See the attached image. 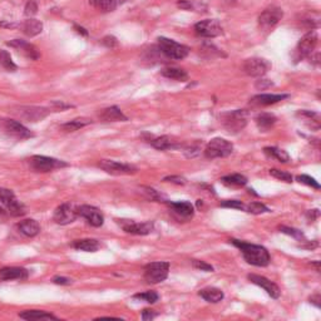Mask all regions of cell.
<instances>
[{
	"mask_svg": "<svg viewBox=\"0 0 321 321\" xmlns=\"http://www.w3.org/2000/svg\"><path fill=\"white\" fill-rule=\"evenodd\" d=\"M230 241H231L232 245H235L241 250V254H242L243 258H245L246 262L250 263V265L257 266V268H265V266L269 265L270 261H271L269 251L263 246L254 245V243L236 240V238H232Z\"/></svg>",
	"mask_w": 321,
	"mask_h": 321,
	"instance_id": "6da1fadb",
	"label": "cell"
},
{
	"mask_svg": "<svg viewBox=\"0 0 321 321\" xmlns=\"http://www.w3.org/2000/svg\"><path fill=\"white\" fill-rule=\"evenodd\" d=\"M247 121H249V113L245 109H236L221 115V123L223 128L234 135L245 128Z\"/></svg>",
	"mask_w": 321,
	"mask_h": 321,
	"instance_id": "7a4b0ae2",
	"label": "cell"
},
{
	"mask_svg": "<svg viewBox=\"0 0 321 321\" xmlns=\"http://www.w3.org/2000/svg\"><path fill=\"white\" fill-rule=\"evenodd\" d=\"M158 50L162 54H164L167 58L176 59V61L184 59L190 53L188 47L177 43V42L172 41V39L164 38V36L158 38Z\"/></svg>",
	"mask_w": 321,
	"mask_h": 321,
	"instance_id": "3957f363",
	"label": "cell"
},
{
	"mask_svg": "<svg viewBox=\"0 0 321 321\" xmlns=\"http://www.w3.org/2000/svg\"><path fill=\"white\" fill-rule=\"evenodd\" d=\"M234 152V144L225 138H214L207 143L204 148V157L209 160L229 157Z\"/></svg>",
	"mask_w": 321,
	"mask_h": 321,
	"instance_id": "277c9868",
	"label": "cell"
},
{
	"mask_svg": "<svg viewBox=\"0 0 321 321\" xmlns=\"http://www.w3.org/2000/svg\"><path fill=\"white\" fill-rule=\"evenodd\" d=\"M29 163L33 171L41 173L52 172L54 169L64 168V167L69 166L67 162L53 157H47V156H33L29 160Z\"/></svg>",
	"mask_w": 321,
	"mask_h": 321,
	"instance_id": "5b68a950",
	"label": "cell"
},
{
	"mask_svg": "<svg viewBox=\"0 0 321 321\" xmlns=\"http://www.w3.org/2000/svg\"><path fill=\"white\" fill-rule=\"evenodd\" d=\"M0 203L3 204L5 211H7L10 216H13V217L24 216L25 212H27L25 211V207L23 206V203H21L16 200L14 192L9 188L0 187Z\"/></svg>",
	"mask_w": 321,
	"mask_h": 321,
	"instance_id": "8992f818",
	"label": "cell"
},
{
	"mask_svg": "<svg viewBox=\"0 0 321 321\" xmlns=\"http://www.w3.org/2000/svg\"><path fill=\"white\" fill-rule=\"evenodd\" d=\"M169 263L166 261L150 262L144 266V280L148 284L163 282L168 277Z\"/></svg>",
	"mask_w": 321,
	"mask_h": 321,
	"instance_id": "52a82bcc",
	"label": "cell"
},
{
	"mask_svg": "<svg viewBox=\"0 0 321 321\" xmlns=\"http://www.w3.org/2000/svg\"><path fill=\"white\" fill-rule=\"evenodd\" d=\"M317 41H319V36H317V33L314 32V30L305 34L300 39L299 44H297L296 49H295V59H296V62L310 56L315 50V48H316Z\"/></svg>",
	"mask_w": 321,
	"mask_h": 321,
	"instance_id": "ba28073f",
	"label": "cell"
},
{
	"mask_svg": "<svg viewBox=\"0 0 321 321\" xmlns=\"http://www.w3.org/2000/svg\"><path fill=\"white\" fill-rule=\"evenodd\" d=\"M78 217V207H75L72 203H62L54 211L53 220L58 225L65 226L74 222Z\"/></svg>",
	"mask_w": 321,
	"mask_h": 321,
	"instance_id": "9c48e42d",
	"label": "cell"
},
{
	"mask_svg": "<svg viewBox=\"0 0 321 321\" xmlns=\"http://www.w3.org/2000/svg\"><path fill=\"white\" fill-rule=\"evenodd\" d=\"M98 167L103 169L104 172L110 173L115 176H122V175H135L137 173V167L132 166L128 163H121V162L112 161V160H102L98 162Z\"/></svg>",
	"mask_w": 321,
	"mask_h": 321,
	"instance_id": "30bf717a",
	"label": "cell"
},
{
	"mask_svg": "<svg viewBox=\"0 0 321 321\" xmlns=\"http://www.w3.org/2000/svg\"><path fill=\"white\" fill-rule=\"evenodd\" d=\"M14 115L27 122H39L48 117L49 110L44 107L36 106H22L14 109Z\"/></svg>",
	"mask_w": 321,
	"mask_h": 321,
	"instance_id": "8fae6325",
	"label": "cell"
},
{
	"mask_svg": "<svg viewBox=\"0 0 321 321\" xmlns=\"http://www.w3.org/2000/svg\"><path fill=\"white\" fill-rule=\"evenodd\" d=\"M271 69V63L263 58H250L243 63V70L250 77H260L265 75Z\"/></svg>",
	"mask_w": 321,
	"mask_h": 321,
	"instance_id": "7c38bea8",
	"label": "cell"
},
{
	"mask_svg": "<svg viewBox=\"0 0 321 321\" xmlns=\"http://www.w3.org/2000/svg\"><path fill=\"white\" fill-rule=\"evenodd\" d=\"M282 16H284L282 9L272 5V7L266 8V9L261 13V15L258 16V24H260V27L262 28V29L269 30L271 29V28H274L275 25L282 19Z\"/></svg>",
	"mask_w": 321,
	"mask_h": 321,
	"instance_id": "4fadbf2b",
	"label": "cell"
},
{
	"mask_svg": "<svg viewBox=\"0 0 321 321\" xmlns=\"http://www.w3.org/2000/svg\"><path fill=\"white\" fill-rule=\"evenodd\" d=\"M195 32L202 38H216L222 34V27L215 19H206L195 25Z\"/></svg>",
	"mask_w": 321,
	"mask_h": 321,
	"instance_id": "5bb4252c",
	"label": "cell"
},
{
	"mask_svg": "<svg viewBox=\"0 0 321 321\" xmlns=\"http://www.w3.org/2000/svg\"><path fill=\"white\" fill-rule=\"evenodd\" d=\"M3 127L7 130L8 135L16 139H28L33 137V133L27 127H24L21 122L14 119H3Z\"/></svg>",
	"mask_w": 321,
	"mask_h": 321,
	"instance_id": "9a60e30c",
	"label": "cell"
},
{
	"mask_svg": "<svg viewBox=\"0 0 321 321\" xmlns=\"http://www.w3.org/2000/svg\"><path fill=\"white\" fill-rule=\"evenodd\" d=\"M78 216L86 218L89 225L93 227H101L104 223V216L95 206H89V204H83V206L78 207Z\"/></svg>",
	"mask_w": 321,
	"mask_h": 321,
	"instance_id": "2e32d148",
	"label": "cell"
},
{
	"mask_svg": "<svg viewBox=\"0 0 321 321\" xmlns=\"http://www.w3.org/2000/svg\"><path fill=\"white\" fill-rule=\"evenodd\" d=\"M123 229L124 232L130 235H138V236H146L149 235L153 230V223L152 222H133L132 220H117Z\"/></svg>",
	"mask_w": 321,
	"mask_h": 321,
	"instance_id": "e0dca14e",
	"label": "cell"
},
{
	"mask_svg": "<svg viewBox=\"0 0 321 321\" xmlns=\"http://www.w3.org/2000/svg\"><path fill=\"white\" fill-rule=\"evenodd\" d=\"M249 280L251 281L252 284H255V285L260 286L261 289L265 290V291L268 292L272 299H278V297H280V294H281L280 288H278L276 284L272 282L271 280H269V278L260 276V275L250 274Z\"/></svg>",
	"mask_w": 321,
	"mask_h": 321,
	"instance_id": "ac0fdd59",
	"label": "cell"
},
{
	"mask_svg": "<svg viewBox=\"0 0 321 321\" xmlns=\"http://www.w3.org/2000/svg\"><path fill=\"white\" fill-rule=\"evenodd\" d=\"M8 45L11 48H15L22 54H24L27 58L32 59V61H38L41 58V53L36 49L35 45L30 44L29 42L23 41V39H14V41L8 42Z\"/></svg>",
	"mask_w": 321,
	"mask_h": 321,
	"instance_id": "d6986e66",
	"label": "cell"
},
{
	"mask_svg": "<svg viewBox=\"0 0 321 321\" xmlns=\"http://www.w3.org/2000/svg\"><path fill=\"white\" fill-rule=\"evenodd\" d=\"M169 209L181 220H190L195 215V207L188 201H180V202H168Z\"/></svg>",
	"mask_w": 321,
	"mask_h": 321,
	"instance_id": "ffe728a7",
	"label": "cell"
},
{
	"mask_svg": "<svg viewBox=\"0 0 321 321\" xmlns=\"http://www.w3.org/2000/svg\"><path fill=\"white\" fill-rule=\"evenodd\" d=\"M29 277V271L24 268H3L0 269V280H27Z\"/></svg>",
	"mask_w": 321,
	"mask_h": 321,
	"instance_id": "44dd1931",
	"label": "cell"
},
{
	"mask_svg": "<svg viewBox=\"0 0 321 321\" xmlns=\"http://www.w3.org/2000/svg\"><path fill=\"white\" fill-rule=\"evenodd\" d=\"M286 98H289V95H258L252 97L250 103L252 106H271Z\"/></svg>",
	"mask_w": 321,
	"mask_h": 321,
	"instance_id": "7402d4cb",
	"label": "cell"
},
{
	"mask_svg": "<svg viewBox=\"0 0 321 321\" xmlns=\"http://www.w3.org/2000/svg\"><path fill=\"white\" fill-rule=\"evenodd\" d=\"M148 143L152 147H155L158 150H166V149H175L180 147V144L176 141H173L172 137L169 136H161V137H150L148 139Z\"/></svg>",
	"mask_w": 321,
	"mask_h": 321,
	"instance_id": "603a6c76",
	"label": "cell"
},
{
	"mask_svg": "<svg viewBox=\"0 0 321 321\" xmlns=\"http://www.w3.org/2000/svg\"><path fill=\"white\" fill-rule=\"evenodd\" d=\"M16 227H18L19 232L25 237H35L41 232V225L38 223V221L32 220V218L21 221Z\"/></svg>",
	"mask_w": 321,
	"mask_h": 321,
	"instance_id": "cb8c5ba5",
	"label": "cell"
},
{
	"mask_svg": "<svg viewBox=\"0 0 321 321\" xmlns=\"http://www.w3.org/2000/svg\"><path fill=\"white\" fill-rule=\"evenodd\" d=\"M99 118L104 122H126L128 118L123 115L118 107H108L99 113Z\"/></svg>",
	"mask_w": 321,
	"mask_h": 321,
	"instance_id": "d4e9b609",
	"label": "cell"
},
{
	"mask_svg": "<svg viewBox=\"0 0 321 321\" xmlns=\"http://www.w3.org/2000/svg\"><path fill=\"white\" fill-rule=\"evenodd\" d=\"M297 117H299L309 128L314 130L320 129V116L315 112H310V110H300L297 112Z\"/></svg>",
	"mask_w": 321,
	"mask_h": 321,
	"instance_id": "484cf974",
	"label": "cell"
},
{
	"mask_svg": "<svg viewBox=\"0 0 321 321\" xmlns=\"http://www.w3.org/2000/svg\"><path fill=\"white\" fill-rule=\"evenodd\" d=\"M198 295H200L204 301L211 303V304L220 303V301H222L223 297H225L222 290H220L217 288H204L202 290H200Z\"/></svg>",
	"mask_w": 321,
	"mask_h": 321,
	"instance_id": "4316f807",
	"label": "cell"
},
{
	"mask_svg": "<svg viewBox=\"0 0 321 321\" xmlns=\"http://www.w3.org/2000/svg\"><path fill=\"white\" fill-rule=\"evenodd\" d=\"M19 317L24 320H59L55 315L43 310H25L19 314Z\"/></svg>",
	"mask_w": 321,
	"mask_h": 321,
	"instance_id": "83f0119b",
	"label": "cell"
},
{
	"mask_svg": "<svg viewBox=\"0 0 321 321\" xmlns=\"http://www.w3.org/2000/svg\"><path fill=\"white\" fill-rule=\"evenodd\" d=\"M276 117H275L272 113H260L256 118H255V122H256L258 129L261 132H268L275 126L276 123Z\"/></svg>",
	"mask_w": 321,
	"mask_h": 321,
	"instance_id": "f1b7e54d",
	"label": "cell"
},
{
	"mask_svg": "<svg viewBox=\"0 0 321 321\" xmlns=\"http://www.w3.org/2000/svg\"><path fill=\"white\" fill-rule=\"evenodd\" d=\"M72 246L75 250H78V251L96 252L101 247V243L95 240V238H82V240H75L72 243Z\"/></svg>",
	"mask_w": 321,
	"mask_h": 321,
	"instance_id": "f546056e",
	"label": "cell"
},
{
	"mask_svg": "<svg viewBox=\"0 0 321 321\" xmlns=\"http://www.w3.org/2000/svg\"><path fill=\"white\" fill-rule=\"evenodd\" d=\"M161 74L168 79H173V81L177 82H187L188 81V73L184 69H181V68H176V67H169V68H164L161 72Z\"/></svg>",
	"mask_w": 321,
	"mask_h": 321,
	"instance_id": "4dcf8cb0",
	"label": "cell"
},
{
	"mask_svg": "<svg viewBox=\"0 0 321 321\" xmlns=\"http://www.w3.org/2000/svg\"><path fill=\"white\" fill-rule=\"evenodd\" d=\"M22 29L25 35L35 36L43 32V23L36 21V19H28L23 23Z\"/></svg>",
	"mask_w": 321,
	"mask_h": 321,
	"instance_id": "1f68e13d",
	"label": "cell"
},
{
	"mask_svg": "<svg viewBox=\"0 0 321 321\" xmlns=\"http://www.w3.org/2000/svg\"><path fill=\"white\" fill-rule=\"evenodd\" d=\"M221 182L227 187L238 188V187L246 186L247 178L243 175H240V173H235V175H229V176H225V177H222L221 178Z\"/></svg>",
	"mask_w": 321,
	"mask_h": 321,
	"instance_id": "d6a6232c",
	"label": "cell"
},
{
	"mask_svg": "<svg viewBox=\"0 0 321 321\" xmlns=\"http://www.w3.org/2000/svg\"><path fill=\"white\" fill-rule=\"evenodd\" d=\"M93 121L89 118H75L73 121L67 122V123L62 124L61 128L64 130V132H75V130L83 128V127L89 126L92 124Z\"/></svg>",
	"mask_w": 321,
	"mask_h": 321,
	"instance_id": "836d02e7",
	"label": "cell"
},
{
	"mask_svg": "<svg viewBox=\"0 0 321 321\" xmlns=\"http://www.w3.org/2000/svg\"><path fill=\"white\" fill-rule=\"evenodd\" d=\"M124 0H89L90 5L95 7L96 9L104 11V13H109L117 8L119 3H123Z\"/></svg>",
	"mask_w": 321,
	"mask_h": 321,
	"instance_id": "e575fe53",
	"label": "cell"
},
{
	"mask_svg": "<svg viewBox=\"0 0 321 321\" xmlns=\"http://www.w3.org/2000/svg\"><path fill=\"white\" fill-rule=\"evenodd\" d=\"M263 153L269 158H274V160L281 162V163H288L290 161L289 153L286 150L277 148V147H266V148H263Z\"/></svg>",
	"mask_w": 321,
	"mask_h": 321,
	"instance_id": "d590c367",
	"label": "cell"
},
{
	"mask_svg": "<svg viewBox=\"0 0 321 321\" xmlns=\"http://www.w3.org/2000/svg\"><path fill=\"white\" fill-rule=\"evenodd\" d=\"M0 65H2L7 72H15V70L18 69L16 64L14 63L13 59H11L10 54L4 49L0 50Z\"/></svg>",
	"mask_w": 321,
	"mask_h": 321,
	"instance_id": "8d00e7d4",
	"label": "cell"
},
{
	"mask_svg": "<svg viewBox=\"0 0 321 321\" xmlns=\"http://www.w3.org/2000/svg\"><path fill=\"white\" fill-rule=\"evenodd\" d=\"M133 299L146 301L148 304H155L157 303L158 299H160V295L156 291H146V292H141V294H136L133 295Z\"/></svg>",
	"mask_w": 321,
	"mask_h": 321,
	"instance_id": "74e56055",
	"label": "cell"
},
{
	"mask_svg": "<svg viewBox=\"0 0 321 321\" xmlns=\"http://www.w3.org/2000/svg\"><path fill=\"white\" fill-rule=\"evenodd\" d=\"M245 210L252 215H262V214H268V212H270V210L268 209V207L261 202H251L249 206L245 207Z\"/></svg>",
	"mask_w": 321,
	"mask_h": 321,
	"instance_id": "f35d334b",
	"label": "cell"
},
{
	"mask_svg": "<svg viewBox=\"0 0 321 321\" xmlns=\"http://www.w3.org/2000/svg\"><path fill=\"white\" fill-rule=\"evenodd\" d=\"M270 175L272 176L274 178H276V180H280L282 181V182H286V183H291L292 182V176L291 173L286 172V171H281V169H276V168H272L270 169Z\"/></svg>",
	"mask_w": 321,
	"mask_h": 321,
	"instance_id": "ab89813d",
	"label": "cell"
},
{
	"mask_svg": "<svg viewBox=\"0 0 321 321\" xmlns=\"http://www.w3.org/2000/svg\"><path fill=\"white\" fill-rule=\"evenodd\" d=\"M280 231L282 232V234H286V235L291 236V237H294L295 240H297V241H304V242H305V235H304L303 232L300 231V230L292 229V227L281 226V227H280Z\"/></svg>",
	"mask_w": 321,
	"mask_h": 321,
	"instance_id": "60d3db41",
	"label": "cell"
},
{
	"mask_svg": "<svg viewBox=\"0 0 321 321\" xmlns=\"http://www.w3.org/2000/svg\"><path fill=\"white\" fill-rule=\"evenodd\" d=\"M296 180L299 181L300 183L306 184V186L312 187V188H315V190H320V184H319V182H317V181L315 180V178L310 177V176H308V175H301V176H297Z\"/></svg>",
	"mask_w": 321,
	"mask_h": 321,
	"instance_id": "b9f144b4",
	"label": "cell"
},
{
	"mask_svg": "<svg viewBox=\"0 0 321 321\" xmlns=\"http://www.w3.org/2000/svg\"><path fill=\"white\" fill-rule=\"evenodd\" d=\"M143 190V193L146 195V197L150 201H161L162 200V195H160L155 188H150V187H142Z\"/></svg>",
	"mask_w": 321,
	"mask_h": 321,
	"instance_id": "7bdbcfd3",
	"label": "cell"
},
{
	"mask_svg": "<svg viewBox=\"0 0 321 321\" xmlns=\"http://www.w3.org/2000/svg\"><path fill=\"white\" fill-rule=\"evenodd\" d=\"M221 207H227V209H236V210H245V204L241 201L237 200H226L221 202Z\"/></svg>",
	"mask_w": 321,
	"mask_h": 321,
	"instance_id": "ee69618b",
	"label": "cell"
},
{
	"mask_svg": "<svg viewBox=\"0 0 321 321\" xmlns=\"http://www.w3.org/2000/svg\"><path fill=\"white\" fill-rule=\"evenodd\" d=\"M192 266L195 269L201 270V271H206V272H212L214 271V268H212L210 263L204 262V261H200V260H192Z\"/></svg>",
	"mask_w": 321,
	"mask_h": 321,
	"instance_id": "f6af8a7d",
	"label": "cell"
},
{
	"mask_svg": "<svg viewBox=\"0 0 321 321\" xmlns=\"http://www.w3.org/2000/svg\"><path fill=\"white\" fill-rule=\"evenodd\" d=\"M25 15L28 16H32V15H35L36 13H38V4H36L35 0H29V2L27 3V5H25Z\"/></svg>",
	"mask_w": 321,
	"mask_h": 321,
	"instance_id": "bcb514c9",
	"label": "cell"
},
{
	"mask_svg": "<svg viewBox=\"0 0 321 321\" xmlns=\"http://www.w3.org/2000/svg\"><path fill=\"white\" fill-rule=\"evenodd\" d=\"M163 181L164 182L178 184V186H184L187 183V180L182 176H167V177L163 178Z\"/></svg>",
	"mask_w": 321,
	"mask_h": 321,
	"instance_id": "7dc6e473",
	"label": "cell"
},
{
	"mask_svg": "<svg viewBox=\"0 0 321 321\" xmlns=\"http://www.w3.org/2000/svg\"><path fill=\"white\" fill-rule=\"evenodd\" d=\"M272 86H274V83H272L270 79H262V78L258 79V81L256 82V84H255V87H256L258 90H265Z\"/></svg>",
	"mask_w": 321,
	"mask_h": 321,
	"instance_id": "c3c4849f",
	"label": "cell"
},
{
	"mask_svg": "<svg viewBox=\"0 0 321 321\" xmlns=\"http://www.w3.org/2000/svg\"><path fill=\"white\" fill-rule=\"evenodd\" d=\"M177 5L181 8V9H184V10L196 9L195 3L191 2V0H180V2L177 3Z\"/></svg>",
	"mask_w": 321,
	"mask_h": 321,
	"instance_id": "681fc988",
	"label": "cell"
},
{
	"mask_svg": "<svg viewBox=\"0 0 321 321\" xmlns=\"http://www.w3.org/2000/svg\"><path fill=\"white\" fill-rule=\"evenodd\" d=\"M157 316H158V312H156L155 310H150V309H144V310L142 311V319L146 321L155 319V317H157Z\"/></svg>",
	"mask_w": 321,
	"mask_h": 321,
	"instance_id": "f907efd6",
	"label": "cell"
},
{
	"mask_svg": "<svg viewBox=\"0 0 321 321\" xmlns=\"http://www.w3.org/2000/svg\"><path fill=\"white\" fill-rule=\"evenodd\" d=\"M102 43H103L108 48H115V47H117V45H118V41L115 38V36L108 35V36H106V38L103 39V41H102Z\"/></svg>",
	"mask_w": 321,
	"mask_h": 321,
	"instance_id": "816d5d0a",
	"label": "cell"
},
{
	"mask_svg": "<svg viewBox=\"0 0 321 321\" xmlns=\"http://www.w3.org/2000/svg\"><path fill=\"white\" fill-rule=\"evenodd\" d=\"M184 153H186V157H195V156H197L198 153H200V147L197 146H191V147H187L186 150H184Z\"/></svg>",
	"mask_w": 321,
	"mask_h": 321,
	"instance_id": "f5cc1de1",
	"label": "cell"
},
{
	"mask_svg": "<svg viewBox=\"0 0 321 321\" xmlns=\"http://www.w3.org/2000/svg\"><path fill=\"white\" fill-rule=\"evenodd\" d=\"M53 282L55 284V285H70V284H72V280L63 276H55L53 278Z\"/></svg>",
	"mask_w": 321,
	"mask_h": 321,
	"instance_id": "db71d44e",
	"label": "cell"
},
{
	"mask_svg": "<svg viewBox=\"0 0 321 321\" xmlns=\"http://www.w3.org/2000/svg\"><path fill=\"white\" fill-rule=\"evenodd\" d=\"M53 107H55L56 109H61V110H64V109H67V108H72L73 106H70V104H67V103H63V102H59V101H56V102H53Z\"/></svg>",
	"mask_w": 321,
	"mask_h": 321,
	"instance_id": "11a10c76",
	"label": "cell"
},
{
	"mask_svg": "<svg viewBox=\"0 0 321 321\" xmlns=\"http://www.w3.org/2000/svg\"><path fill=\"white\" fill-rule=\"evenodd\" d=\"M319 216H320L319 210H311V211L308 212L309 220H311V221H315L317 217H319Z\"/></svg>",
	"mask_w": 321,
	"mask_h": 321,
	"instance_id": "9f6ffc18",
	"label": "cell"
},
{
	"mask_svg": "<svg viewBox=\"0 0 321 321\" xmlns=\"http://www.w3.org/2000/svg\"><path fill=\"white\" fill-rule=\"evenodd\" d=\"M320 300H321V297H320L319 294L314 295V296L310 297V303L314 304V305L316 306V308H320Z\"/></svg>",
	"mask_w": 321,
	"mask_h": 321,
	"instance_id": "6f0895ef",
	"label": "cell"
},
{
	"mask_svg": "<svg viewBox=\"0 0 321 321\" xmlns=\"http://www.w3.org/2000/svg\"><path fill=\"white\" fill-rule=\"evenodd\" d=\"M74 29L77 30V33L82 34V35H84V36H87V35H88V32H87V30L84 29V28L79 27V25H74Z\"/></svg>",
	"mask_w": 321,
	"mask_h": 321,
	"instance_id": "680465c9",
	"label": "cell"
},
{
	"mask_svg": "<svg viewBox=\"0 0 321 321\" xmlns=\"http://www.w3.org/2000/svg\"><path fill=\"white\" fill-rule=\"evenodd\" d=\"M311 265H314L315 268H316V271L320 272V262L319 261H316V262H311Z\"/></svg>",
	"mask_w": 321,
	"mask_h": 321,
	"instance_id": "91938a15",
	"label": "cell"
}]
</instances>
